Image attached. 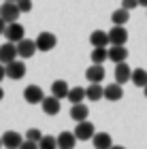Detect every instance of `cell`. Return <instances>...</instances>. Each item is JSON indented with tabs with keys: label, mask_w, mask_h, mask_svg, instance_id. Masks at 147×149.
Masks as SVG:
<instances>
[{
	"label": "cell",
	"mask_w": 147,
	"mask_h": 149,
	"mask_svg": "<svg viewBox=\"0 0 147 149\" xmlns=\"http://www.w3.org/2000/svg\"><path fill=\"white\" fill-rule=\"evenodd\" d=\"M19 15H22V11H19L17 2H13V0H4V2L0 4V17H2L6 24L17 22V17H19Z\"/></svg>",
	"instance_id": "6da1fadb"
},
{
	"label": "cell",
	"mask_w": 147,
	"mask_h": 149,
	"mask_svg": "<svg viewBox=\"0 0 147 149\" xmlns=\"http://www.w3.org/2000/svg\"><path fill=\"white\" fill-rule=\"evenodd\" d=\"M22 143H24V139L13 130H6L2 134V147H6V149H19Z\"/></svg>",
	"instance_id": "4fadbf2b"
},
{
	"label": "cell",
	"mask_w": 147,
	"mask_h": 149,
	"mask_svg": "<svg viewBox=\"0 0 147 149\" xmlns=\"http://www.w3.org/2000/svg\"><path fill=\"white\" fill-rule=\"evenodd\" d=\"M41 136H43V132L38 130V128H30V130L26 132V139L34 141V143H38V141H41Z\"/></svg>",
	"instance_id": "4316f807"
},
{
	"label": "cell",
	"mask_w": 147,
	"mask_h": 149,
	"mask_svg": "<svg viewBox=\"0 0 147 149\" xmlns=\"http://www.w3.org/2000/svg\"><path fill=\"white\" fill-rule=\"evenodd\" d=\"M2 98H4V90L0 87V100H2Z\"/></svg>",
	"instance_id": "836d02e7"
},
{
	"label": "cell",
	"mask_w": 147,
	"mask_h": 149,
	"mask_svg": "<svg viewBox=\"0 0 147 149\" xmlns=\"http://www.w3.org/2000/svg\"><path fill=\"white\" fill-rule=\"evenodd\" d=\"M130 77H132V68L126 62H117L115 64V81L124 85V83H128V81H130Z\"/></svg>",
	"instance_id": "9a60e30c"
},
{
	"label": "cell",
	"mask_w": 147,
	"mask_h": 149,
	"mask_svg": "<svg viewBox=\"0 0 147 149\" xmlns=\"http://www.w3.org/2000/svg\"><path fill=\"white\" fill-rule=\"evenodd\" d=\"M15 2H17V6H19V11H22V13L32 11V0H15Z\"/></svg>",
	"instance_id": "83f0119b"
},
{
	"label": "cell",
	"mask_w": 147,
	"mask_h": 149,
	"mask_svg": "<svg viewBox=\"0 0 147 149\" xmlns=\"http://www.w3.org/2000/svg\"><path fill=\"white\" fill-rule=\"evenodd\" d=\"M109 60L113 64L126 62V60H128V49H126L124 45H111L109 47Z\"/></svg>",
	"instance_id": "5bb4252c"
},
{
	"label": "cell",
	"mask_w": 147,
	"mask_h": 149,
	"mask_svg": "<svg viewBox=\"0 0 147 149\" xmlns=\"http://www.w3.org/2000/svg\"><path fill=\"white\" fill-rule=\"evenodd\" d=\"M45 98V92L41 85H26L24 90V100L28 104H41V100Z\"/></svg>",
	"instance_id": "8992f818"
},
{
	"label": "cell",
	"mask_w": 147,
	"mask_h": 149,
	"mask_svg": "<svg viewBox=\"0 0 147 149\" xmlns=\"http://www.w3.org/2000/svg\"><path fill=\"white\" fill-rule=\"evenodd\" d=\"M56 45H58V38H56V34H51V32H41V34L36 36L38 51H51Z\"/></svg>",
	"instance_id": "52a82bcc"
},
{
	"label": "cell",
	"mask_w": 147,
	"mask_h": 149,
	"mask_svg": "<svg viewBox=\"0 0 147 149\" xmlns=\"http://www.w3.org/2000/svg\"><path fill=\"white\" fill-rule=\"evenodd\" d=\"M88 115H90L88 104H83V102H75V104L70 107V117L75 119V121H83V119H88Z\"/></svg>",
	"instance_id": "ac0fdd59"
},
{
	"label": "cell",
	"mask_w": 147,
	"mask_h": 149,
	"mask_svg": "<svg viewBox=\"0 0 147 149\" xmlns=\"http://www.w3.org/2000/svg\"><path fill=\"white\" fill-rule=\"evenodd\" d=\"M90 60H92L94 64H105L107 60H109V47H94V49H92Z\"/></svg>",
	"instance_id": "44dd1931"
},
{
	"label": "cell",
	"mask_w": 147,
	"mask_h": 149,
	"mask_svg": "<svg viewBox=\"0 0 147 149\" xmlns=\"http://www.w3.org/2000/svg\"><path fill=\"white\" fill-rule=\"evenodd\" d=\"M13 2H15V0H13Z\"/></svg>",
	"instance_id": "8d00e7d4"
},
{
	"label": "cell",
	"mask_w": 147,
	"mask_h": 149,
	"mask_svg": "<svg viewBox=\"0 0 147 149\" xmlns=\"http://www.w3.org/2000/svg\"><path fill=\"white\" fill-rule=\"evenodd\" d=\"M6 66V77H9V79H13V81H19V79H24L26 77V70H28V68H26V64H24V60L22 58H15V60H13V62H9V64H4Z\"/></svg>",
	"instance_id": "7a4b0ae2"
},
{
	"label": "cell",
	"mask_w": 147,
	"mask_h": 149,
	"mask_svg": "<svg viewBox=\"0 0 147 149\" xmlns=\"http://www.w3.org/2000/svg\"><path fill=\"white\" fill-rule=\"evenodd\" d=\"M96 134V128L92 121L83 119V121H77V128H75V136L77 141H92V136Z\"/></svg>",
	"instance_id": "5b68a950"
},
{
	"label": "cell",
	"mask_w": 147,
	"mask_h": 149,
	"mask_svg": "<svg viewBox=\"0 0 147 149\" xmlns=\"http://www.w3.org/2000/svg\"><path fill=\"white\" fill-rule=\"evenodd\" d=\"M85 94H88V100H100V98H105V87L100 85V83H90L88 87H85Z\"/></svg>",
	"instance_id": "7402d4cb"
},
{
	"label": "cell",
	"mask_w": 147,
	"mask_h": 149,
	"mask_svg": "<svg viewBox=\"0 0 147 149\" xmlns=\"http://www.w3.org/2000/svg\"><path fill=\"white\" fill-rule=\"evenodd\" d=\"M58 147V139L56 136H41V141H38V149H56Z\"/></svg>",
	"instance_id": "484cf974"
},
{
	"label": "cell",
	"mask_w": 147,
	"mask_h": 149,
	"mask_svg": "<svg viewBox=\"0 0 147 149\" xmlns=\"http://www.w3.org/2000/svg\"><path fill=\"white\" fill-rule=\"evenodd\" d=\"M124 98V87L122 83H109L105 87V100H111V102H117V100H122Z\"/></svg>",
	"instance_id": "7c38bea8"
},
{
	"label": "cell",
	"mask_w": 147,
	"mask_h": 149,
	"mask_svg": "<svg viewBox=\"0 0 147 149\" xmlns=\"http://www.w3.org/2000/svg\"><path fill=\"white\" fill-rule=\"evenodd\" d=\"M130 81H132L137 87H145V85H147V70H145V68H134V70H132Z\"/></svg>",
	"instance_id": "d4e9b609"
},
{
	"label": "cell",
	"mask_w": 147,
	"mask_h": 149,
	"mask_svg": "<svg viewBox=\"0 0 147 149\" xmlns=\"http://www.w3.org/2000/svg\"><path fill=\"white\" fill-rule=\"evenodd\" d=\"M77 145V136H75V132H60V136H58V147L60 149H72Z\"/></svg>",
	"instance_id": "d6986e66"
},
{
	"label": "cell",
	"mask_w": 147,
	"mask_h": 149,
	"mask_svg": "<svg viewBox=\"0 0 147 149\" xmlns=\"http://www.w3.org/2000/svg\"><path fill=\"white\" fill-rule=\"evenodd\" d=\"M0 147H2V136H0Z\"/></svg>",
	"instance_id": "d590c367"
},
{
	"label": "cell",
	"mask_w": 147,
	"mask_h": 149,
	"mask_svg": "<svg viewBox=\"0 0 147 149\" xmlns=\"http://www.w3.org/2000/svg\"><path fill=\"white\" fill-rule=\"evenodd\" d=\"M139 6H145L147 9V0H139Z\"/></svg>",
	"instance_id": "d6a6232c"
},
{
	"label": "cell",
	"mask_w": 147,
	"mask_h": 149,
	"mask_svg": "<svg viewBox=\"0 0 147 149\" xmlns=\"http://www.w3.org/2000/svg\"><path fill=\"white\" fill-rule=\"evenodd\" d=\"M109 40H111V45H126L128 43V30L124 26L113 24V28L109 30Z\"/></svg>",
	"instance_id": "ba28073f"
},
{
	"label": "cell",
	"mask_w": 147,
	"mask_h": 149,
	"mask_svg": "<svg viewBox=\"0 0 147 149\" xmlns=\"http://www.w3.org/2000/svg\"><path fill=\"white\" fill-rule=\"evenodd\" d=\"M4 28H6V22L0 17V34H4Z\"/></svg>",
	"instance_id": "1f68e13d"
},
{
	"label": "cell",
	"mask_w": 147,
	"mask_h": 149,
	"mask_svg": "<svg viewBox=\"0 0 147 149\" xmlns=\"http://www.w3.org/2000/svg\"><path fill=\"white\" fill-rule=\"evenodd\" d=\"M128 19H130V11L124 9V6L111 13V22L115 24V26H126V24H128Z\"/></svg>",
	"instance_id": "603a6c76"
},
{
	"label": "cell",
	"mask_w": 147,
	"mask_h": 149,
	"mask_svg": "<svg viewBox=\"0 0 147 149\" xmlns=\"http://www.w3.org/2000/svg\"><path fill=\"white\" fill-rule=\"evenodd\" d=\"M92 143H94L96 149H109L113 145V139L109 132H96L94 136H92Z\"/></svg>",
	"instance_id": "e0dca14e"
},
{
	"label": "cell",
	"mask_w": 147,
	"mask_h": 149,
	"mask_svg": "<svg viewBox=\"0 0 147 149\" xmlns=\"http://www.w3.org/2000/svg\"><path fill=\"white\" fill-rule=\"evenodd\" d=\"M68 90H70L68 83L62 81V79H58V81H53V83H51V94H53L56 98H60V100L68 96Z\"/></svg>",
	"instance_id": "ffe728a7"
},
{
	"label": "cell",
	"mask_w": 147,
	"mask_h": 149,
	"mask_svg": "<svg viewBox=\"0 0 147 149\" xmlns=\"http://www.w3.org/2000/svg\"><path fill=\"white\" fill-rule=\"evenodd\" d=\"M143 92H145V98H147V85H145V87H143Z\"/></svg>",
	"instance_id": "e575fe53"
},
{
	"label": "cell",
	"mask_w": 147,
	"mask_h": 149,
	"mask_svg": "<svg viewBox=\"0 0 147 149\" xmlns=\"http://www.w3.org/2000/svg\"><path fill=\"white\" fill-rule=\"evenodd\" d=\"M122 6H124V9H128V11H134L139 6V0H122Z\"/></svg>",
	"instance_id": "f1b7e54d"
},
{
	"label": "cell",
	"mask_w": 147,
	"mask_h": 149,
	"mask_svg": "<svg viewBox=\"0 0 147 149\" xmlns=\"http://www.w3.org/2000/svg\"><path fill=\"white\" fill-rule=\"evenodd\" d=\"M105 77H107V70H105L102 64L92 62V66L85 70V79H88L90 83H100V81H105Z\"/></svg>",
	"instance_id": "30bf717a"
},
{
	"label": "cell",
	"mask_w": 147,
	"mask_h": 149,
	"mask_svg": "<svg viewBox=\"0 0 147 149\" xmlns=\"http://www.w3.org/2000/svg\"><path fill=\"white\" fill-rule=\"evenodd\" d=\"M90 43H92V47H109V45H111L109 32H105V30H94V32L90 34Z\"/></svg>",
	"instance_id": "2e32d148"
},
{
	"label": "cell",
	"mask_w": 147,
	"mask_h": 149,
	"mask_svg": "<svg viewBox=\"0 0 147 149\" xmlns=\"http://www.w3.org/2000/svg\"><path fill=\"white\" fill-rule=\"evenodd\" d=\"M15 58H19V56H17V45H15V43L6 40L4 45H0V62H2V64L13 62Z\"/></svg>",
	"instance_id": "9c48e42d"
},
{
	"label": "cell",
	"mask_w": 147,
	"mask_h": 149,
	"mask_svg": "<svg viewBox=\"0 0 147 149\" xmlns=\"http://www.w3.org/2000/svg\"><path fill=\"white\" fill-rule=\"evenodd\" d=\"M41 109L45 111V115H58L60 109H62V104H60V98H56L51 94V96H45L41 100Z\"/></svg>",
	"instance_id": "8fae6325"
},
{
	"label": "cell",
	"mask_w": 147,
	"mask_h": 149,
	"mask_svg": "<svg viewBox=\"0 0 147 149\" xmlns=\"http://www.w3.org/2000/svg\"><path fill=\"white\" fill-rule=\"evenodd\" d=\"M36 147H38V143H34V141H30V139H24V143H22L19 149H36Z\"/></svg>",
	"instance_id": "f546056e"
},
{
	"label": "cell",
	"mask_w": 147,
	"mask_h": 149,
	"mask_svg": "<svg viewBox=\"0 0 147 149\" xmlns=\"http://www.w3.org/2000/svg\"><path fill=\"white\" fill-rule=\"evenodd\" d=\"M26 36V28L19 22H11V24H6V28H4V38L6 40H11V43H19Z\"/></svg>",
	"instance_id": "277c9868"
},
{
	"label": "cell",
	"mask_w": 147,
	"mask_h": 149,
	"mask_svg": "<svg viewBox=\"0 0 147 149\" xmlns=\"http://www.w3.org/2000/svg\"><path fill=\"white\" fill-rule=\"evenodd\" d=\"M83 98H88V94H85V87H70V90H68V96H66V100H68L70 104L83 102Z\"/></svg>",
	"instance_id": "cb8c5ba5"
},
{
	"label": "cell",
	"mask_w": 147,
	"mask_h": 149,
	"mask_svg": "<svg viewBox=\"0 0 147 149\" xmlns=\"http://www.w3.org/2000/svg\"><path fill=\"white\" fill-rule=\"evenodd\" d=\"M17 45V56L22 58V60H28V58H32L34 53L38 51V47H36V40H32V38H22L19 43H15Z\"/></svg>",
	"instance_id": "3957f363"
},
{
	"label": "cell",
	"mask_w": 147,
	"mask_h": 149,
	"mask_svg": "<svg viewBox=\"0 0 147 149\" xmlns=\"http://www.w3.org/2000/svg\"><path fill=\"white\" fill-rule=\"evenodd\" d=\"M4 77H6V66H4L2 62H0V81H2Z\"/></svg>",
	"instance_id": "4dcf8cb0"
}]
</instances>
